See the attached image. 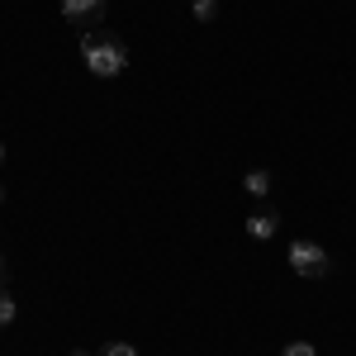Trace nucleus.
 <instances>
[{
	"instance_id": "1",
	"label": "nucleus",
	"mask_w": 356,
	"mask_h": 356,
	"mask_svg": "<svg viewBox=\"0 0 356 356\" xmlns=\"http://www.w3.org/2000/svg\"><path fill=\"white\" fill-rule=\"evenodd\" d=\"M81 57H86V67H90V76H100V81H110V76H119V72L129 67V53H124L119 38H90V33H86Z\"/></svg>"
},
{
	"instance_id": "5",
	"label": "nucleus",
	"mask_w": 356,
	"mask_h": 356,
	"mask_svg": "<svg viewBox=\"0 0 356 356\" xmlns=\"http://www.w3.org/2000/svg\"><path fill=\"white\" fill-rule=\"evenodd\" d=\"M243 186H247V195H266V191H271V171H261V166H257V171H247Z\"/></svg>"
},
{
	"instance_id": "7",
	"label": "nucleus",
	"mask_w": 356,
	"mask_h": 356,
	"mask_svg": "<svg viewBox=\"0 0 356 356\" xmlns=\"http://www.w3.org/2000/svg\"><path fill=\"white\" fill-rule=\"evenodd\" d=\"M219 15V0H195V19H214Z\"/></svg>"
},
{
	"instance_id": "2",
	"label": "nucleus",
	"mask_w": 356,
	"mask_h": 356,
	"mask_svg": "<svg viewBox=\"0 0 356 356\" xmlns=\"http://www.w3.org/2000/svg\"><path fill=\"white\" fill-rule=\"evenodd\" d=\"M285 257H290V266H295L304 280H318V275H328V252H323L318 243H309V238H295Z\"/></svg>"
},
{
	"instance_id": "3",
	"label": "nucleus",
	"mask_w": 356,
	"mask_h": 356,
	"mask_svg": "<svg viewBox=\"0 0 356 356\" xmlns=\"http://www.w3.org/2000/svg\"><path fill=\"white\" fill-rule=\"evenodd\" d=\"M275 228H280V214H275V209H257V214H247V233H252L257 243L275 238Z\"/></svg>"
},
{
	"instance_id": "11",
	"label": "nucleus",
	"mask_w": 356,
	"mask_h": 356,
	"mask_svg": "<svg viewBox=\"0 0 356 356\" xmlns=\"http://www.w3.org/2000/svg\"><path fill=\"white\" fill-rule=\"evenodd\" d=\"M0 162H5V147H0Z\"/></svg>"
},
{
	"instance_id": "13",
	"label": "nucleus",
	"mask_w": 356,
	"mask_h": 356,
	"mask_svg": "<svg viewBox=\"0 0 356 356\" xmlns=\"http://www.w3.org/2000/svg\"><path fill=\"white\" fill-rule=\"evenodd\" d=\"M0 200H5V191H0Z\"/></svg>"
},
{
	"instance_id": "10",
	"label": "nucleus",
	"mask_w": 356,
	"mask_h": 356,
	"mask_svg": "<svg viewBox=\"0 0 356 356\" xmlns=\"http://www.w3.org/2000/svg\"><path fill=\"white\" fill-rule=\"evenodd\" d=\"M0 285H5V257H0Z\"/></svg>"
},
{
	"instance_id": "12",
	"label": "nucleus",
	"mask_w": 356,
	"mask_h": 356,
	"mask_svg": "<svg viewBox=\"0 0 356 356\" xmlns=\"http://www.w3.org/2000/svg\"><path fill=\"white\" fill-rule=\"evenodd\" d=\"M72 356H86V352H72Z\"/></svg>"
},
{
	"instance_id": "6",
	"label": "nucleus",
	"mask_w": 356,
	"mask_h": 356,
	"mask_svg": "<svg viewBox=\"0 0 356 356\" xmlns=\"http://www.w3.org/2000/svg\"><path fill=\"white\" fill-rule=\"evenodd\" d=\"M15 314H19V304H15V295L0 285V328H10V323H15Z\"/></svg>"
},
{
	"instance_id": "8",
	"label": "nucleus",
	"mask_w": 356,
	"mask_h": 356,
	"mask_svg": "<svg viewBox=\"0 0 356 356\" xmlns=\"http://www.w3.org/2000/svg\"><path fill=\"white\" fill-rule=\"evenodd\" d=\"M280 356H318V352H314V342H290V347H280Z\"/></svg>"
},
{
	"instance_id": "9",
	"label": "nucleus",
	"mask_w": 356,
	"mask_h": 356,
	"mask_svg": "<svg viewBox=\"0 0 356 356\" xmlns=\"http://www.w3.org/2000/svg\"><path fill=\"white\" fill-rule=\"evenodd\" d=\"M105 356H138V347H129V342H110Z\"/></svg>"
},
{
	"instance_id": "4",
	"label": "nucleus",
	"mask_w": 356,
	"mask_h": 356,
	"mask_svg": "<svg viewBox=\"0 0 356 356\" xmlns=\"http://www.w3.org/2000/svg\"><path fill=\"white\" fill-rule=\"evenodd\" d=\"M105 10V0H62V15L72 19V24H86V19H95Z\"/></svg>"
}]
</instances>
